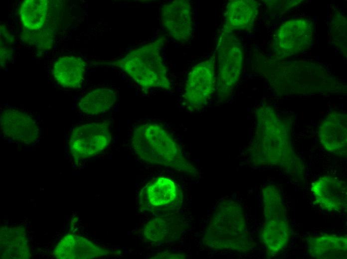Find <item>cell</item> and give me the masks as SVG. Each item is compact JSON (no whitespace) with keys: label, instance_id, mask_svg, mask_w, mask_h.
Masks as SVG:
<instances>
[{"label":"cell","instance_id":"6da1fadb","mask_svg":"<svg viewBox=\"0 0 347 259\" xmlns=\"http://www.w3.org/2000/svg\"><path fill=\"white\" fill-rule=\"evenodd\" d=\"M255 126L246 149L250 164L277 167L289 175L304 177V163L295 152L290 129L274 108L264 102L255 111Z\"/></svg>","mask_w":347,"mask_h":259},{"label":"cell","instance_id":"7a4b0ae2","mask_svg":"<svg viewBox=\"0 0 347 259\" xmlns=\"http://www.w3.org/2000/svg\"><path fill=\"white\" fill-rule=\"evenodd\" d=\"M131 146L135 154L146 163L167 167L190 176L198 175L197 168L185 157L172 134L160 124L148 122L135 127Z\"/></svg>","mask_w":347,"mask_h":259},{"label":"cell","instance_id":"3957f363","mask_svg":"<svg viewBox=\"0 0 347 259\" xmlns=\"http://www.w3.org/2000/svg\"><path fill=\"white\" fill-rule=\"evenodd\" d=\"M267 74L272 86L283 94L338 92L343 86L321 65L310 61L276 63Z\"/></svg>","mask_w":347,"mask_h":259},{"label":"cell","instance_id":"277c9868","mask_svg":"<svg viewBox=\"0 0 347 259\" xmlns=\"http://www.w3.org/2000/svg\"><path fill=\"white\" fill-rule=\"evenodd\" d=\"M202 241L208 248L238 253L249 252L255 246L242 207L229 199L222 200L216 206Z\"/></svg>","mask_w":347,"mask_h":259},{"label":"cell","instance_id":"5b68a950","mask_svg":"<svg viewBox=\"0 0 347 259\" xmlns=\"http://www.w3.org/2000/svg\"><path fill=\"white\" fill-rule=\"evenodd\" d=\"M164 44L163 38L158 39L132 50L113 64L144 88L169 89L171 84L161 52Z\"/></svg>","mask_w":347,"mask_h":259},{"label":"cell","instance_id":"8992f818","mask_svg":"<svg viewBox=\"0 0 347 259\" xmlns=\"http://www.w3.org/2000/svg\"><path fill=\"white\" fill-rule=\"evenodd\" d=\"M264 222L261 239L268 252L275 255L288 245L290 230L285 206L278 188L269 184L262 189Z\"/></svg>","mask_w":347,"mask_h":259},{"label":"cell","instance_id":"52a82bcc","mask_svg":"<svg viewBox=\"0 0 347 259\" xmlns=\"http://www.w3.org/2000/svg\"><path fill=\"white\" fill-rule=\"evenodd\" d=\"M218 73L216 92L218 100H227L240 79L243 63L241 42L232 32L221 29L217 39Z\"/></svg>","mask_w":347,"mask_h":259},{"label":"cell","instance_id":"ba28073f","mask_svg":"<svg viewBox=\"0 0 347 259\" xmlns=\"http://www.w3.org/2000/svg\"><path fill=\"white\" fill-rule=\"evenodd\" d=\"M112 139L107 122H87L74 127L70 133L68 149L76 163L96 156L105 150Z\"/></svg>","mask_w":347,"mask_h":259},{"label":"cell","instance_id":"9c48e42d","mask_svg":"<svg viewBox=\"0 0 347 259\" xmlns=\"http://www.w3.org/2000/svg\"><path fill=\"white\" fill-rule=\"evenodd\" d=\"M215 57L194 65L189 72L184 84L183 102L186 109L197 112L208 102L216 90Z\"/></svg>","mask_w":347,"mask_h":259},{"label":"cell","instance_id":"30bf717a","mask_svg":"<svg viewBox=\"0 0 347 259\" xmlns=\"http://www.w3.org/2000/svg\"><path fill=\"white\" fill-rule=\"evenodd\" d=\"M314 32L313 23L308 19L288 20L277 30L274 40L275 50L283 56L302 53L311 47Z\"/></svg>","mask_w":347,"mask_h":259},{"label":"cell","instance_id":"8fae6325","mask_svg":"<svg viewBox=\"0 0 347 259\" xmlns=\"http://www.w3.org/2000/svg\"><path fill=\"white\" fill-rule=\"evenodd\" d=\"M0 127L4 137L18 144L32 145L40 137L37 122L31 114L20 110L3 109L0 114Z\"/></svg>","mask_w":347,"mask_h":259},{"label":"cell","instance_id":"7c38bea8","mask_svg":"<svg viewBox=\"0 0 347 259\" xmlns=\"http://www.w3.org/2000/svg\"><path fill=\"white\" fill-rule=\"evenodd\" d=\"M180 191L175 183L167 177H159L140 192L138 206L140 210L156 213L174 207L180 199Z\"/></svg>","mask_w":347,"mask_h":259},{"label":"cell","instance_id":"4fadbf2b","mask_svg":"<svg viewBox=\"0 0 347 259\" xmlns=\"http://www.w3.org/2000/svg\"><path fill=\"white\" fill-rule=\"evenodd\" d=\"M162 24L168 34L175 41L185 43L191 38L193 31L191 5L187 0H174L161 8Z\"/></svg>","mask_w":347,"mask_h":259},{"label":"cell","instance_id":"5bb4252c","mask_svg":"<svg viewBox=\"0 0 347 259\" xmlns=\"http://www.w3.org/2000/svg\"><path fill=\"white\" fill-rule=\"evenodd\" d=\"M114 251L99 246L86 238L68 233L62 236L54 247L52 256L57 259H90L116 256Z\"/></svg>","mask_w":347,"mask_h":259},{"label":"cell","instance_id":"9a60e30c","mask_svg":"<svg viewBox=\"0 0 347 259\" xmlns=\"http://www.w3.org/2000/svg\"><path fill=\"white\" fill-rule=\"evenodd\" d=\"M188 224L180 215L170 214L152 218L141 230L143 239L153 244H168L178 241Z\"/></svg>","mask_w":347,"mask_h":259},{"label":"cell","instance_id":"2e32d148","mask_svg":"<svg viewBox=\"0 0 347 259\" xmlns=\"http://www.w3.org/2000/svg\"><path fill=\"white\" fill-rule=\"evenodd\" d=\"M315 204L328 212H342L347 206L346 182L331 175H324L312 184Z\"/></svg>","mask_w":347,"mask_h":259},{"label":"cell","instance_id":"e0dca14e","mask_svg":"<svg viewBox=\"0 0 347 259\" xmlns=\"http://www.w3.org/2000/svg\"><path fill=\"white\" fill-rule=\"evenodd\" d=\"M347 115L340 111L329 113L319 127L318 136L328 152L339 156L347 155Z\"/></svg>","mask_w":347,"mask_h":259},{"label":"cell","instance_id":"ac0fdd59","mask_svg":"<svg viewBox=\"0 0 347 259\" xmlns=\"http://www.w3.org/2000/svg\"><path fill=\"white\" fill-rule=\"evenodd\" d=\"M0 241L1 258L26 259L31 257L29 237L25 226H1Z\"/></svg>","mask_w":347,"mask_h":259},{"label":"cell","instance_id":"d6986e66","mask_svg":"<svg viewBox=\"0 0 347 259\" xmlns=\"http://www.w3.org/2000/svg\"><path fill=\"white\" fill-rule=\"evenodd\" d=\"M258 11L257 1L252 0H232L228 2L222 29L232 32L245 30L254 23Z\"/></svg>","mask_w":347,"mask_h":259},{"label":"cell","instance_id":"ffe728a7","mask_svg":"<svg viewBox=\"0 0 347 259\" xmlns=\"http://www.w3.org/2000/svg\"><path fill=\"white\" fill-rule=\"evenodd\" d=\"M86 66L85 61L79 57L62 56L54 62L52 73L56 81L62 87L77 89L84 81Z\"/></svg>","mask_w":347,"mask_h":259},{"label":"cell","instance_id":"44dd1931","mask_svg":"<svg viewBox=\"0 0 347 259\" xmlns=\"http://www.w3.org/2000/svg\"><path fill=\"white\" fill-rule=\"evenodd\" d=\"M309 255L318 259H344L347 257V239L344 236L325 234L307 240Z\"/></svg>","mask_w":347,"mask_h":259},{"label":"cell","instance_id":"7402d4cb","mask_svg":"<svg viewBox=\"0 0 347 259\" xmlns=\"http://www.w3.org/2000/svg\"><path fill=\"white\" fill-rule=\"evenodd\" d=\"M117 100L116 92L110 88H98L84 95L79 100V111L88 115H97L109 111Z\"/></svg>","mask_w":347,"mask_h":259},{"label":"cell","instance_id":"603a6c76","mask_svg":"<svg viewBox=\"0 0 347 259\" xmlns=\"http://www.w3.org/2000/svg\"><path fill=\"white\" fill-rule=\"evenodd\" d=\"M47 0H27L20 8L19 15L23 26L29 30H38L43 25L47 13Z\"/></svg>","mask_w":347,"mask_h":259},{"label":"cell","instance_id":"cb8c5ba5","mask_svg":"<svg viewBox=\"0 0 347 259\" xmlns=\"http://www.w3.org/2000/svg\"><path fill=\"white\" fill-rule=\"evenodd\" d=\"M346 17L341 14H336L332 22V34L338 44L341 48L346 49Z\"/></svg>","mask_w":347,"mask_h":259},{"label":"cell","instance_id":"d4e9b609","mask_svg":"<svg viewBox=\"0 0 347 259\" xmlns=\"http://www.w3.org/2000/svg\"><path fill=\"white\" fill-rule=\"evenodd\" d=\"M267 6L272 12L282 13L298 5L301 0H268Z\"/></svg>","mask_w":347,"mask_h":259},{"label":"cell","instance_id":"484cf974","mask_svg":"<svg viewBox=\"0 0 347 259\" xmlns=\"http://www.w3.org/2000/svg\"><path fill=\"white\" fill-rule=\"evenodd\" d=\"M153 259H184L185 256L183 254H174L171 253H162L156 256Z\"/></svg>","mask_w":347,"mask_h":259}]
</instances>
